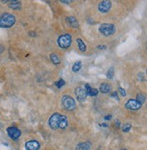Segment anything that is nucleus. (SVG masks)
<instances>
[{
	"mask_svg": "<svg viewBox=\"0 0 147 150\" xmlns=\"http://www.w3.org/2000/svg\"><path fill=\"white\" fill-rule=\"evenodd\" d=\"M67 125L68 122L66 117L58 113L53 114L48 119V126L53 130H57L58 128L65 129L67 127Z\"/></svg>",
	"mask_w": 147,
	"mask_h": 150,
	"instance_id": "obj_1",
	"label": "nucleus"
},
{
	"mask_svg": "<svg viewBox=\"0 0 147 150\" xmlns=\"http://www.w3.org/2000/svg\"><path fill=\"white\" fill-rule=\"evenodd\" d=\"M15 23V17L10 13H4L0 16V28H9Z\"/></svg>",
	"mask_w": 147,
	"mask_h": 150,
	"instance_id": "obj_2",
	"label": "nucleus"
},
{
	"mask_svg": "<svg viewBox=\"0 0 147 150\" xmlns=\"http://www.w3.org/2000/svg\"><path fill=\"white\" fill-rule=\"evenodd\" d=\"M99 32L105 37L113 36L116 32L115 25L114 24H102L99 26Z\"/></svg>",
	"mask_w": 147,
	"mask_h": 150,
	"instance_id": "obj_3",
	"label": "nucleus"
},
{
	"mask_svg": "<svg viewBox=\"0 0 147 150\" xmlns=\"http://www.w3.org/2000/svg\"><path fill=\"white\" fill-rule=\"evenodd\" d=\"M57 44L59 47L61 48H68L72 44V36L69 34H65L60 36L57 39Z\"/></svg>",
	"mask_w": 147,
	"mask_h": 150,
	"instance_id": "obj_4",
	"label": "nucleus"
},
{
	"mask_svg": "<svg viewBox=\"0 0 147 150\" xmlns=\"http://www.w3.org/2000/svg\"><path fill=\"white\" fill-rule=\"evenodd\" d=\"M62 105L65 109L68 111H73L76 108V104L75 101L73 98L69 96H64L62 98Z\"/></svg>",
	"mask_w": 147,
	"mask_h": 150,
	"instance_id": "obj_5",
	"label": "nucleus"
},
{
	"mask_svg": "<svg viewBox=\"0 0 147 150\" xmlns=\"http://www.w3.org/2000/svg\"><path fill=\"white\" fill-rule=\"evenodd\" d=\"M75 95L76 96L77 101H79V102L84 101L86 99V96H87V94H86V91H85L84 86L76 87L75 90Z\"/></svg>",
	"mask_w": 147,
	"mask_h": 150,
	"instance_id": "obj_6",
	"label": "nucleus"
},
{
	"mask_svg": "<svg viewBox=\"0 0 147 150\" xmlns=\"http://www.w3.org/2000/svg\"><path fill=\"white\" fill-rule=\"evenodd\" d=\"M6 132H7V135L10 138H12L13 140H17L20 136H21V131L20 129H18L15 127H10L6 129Z\"/></svg>",
	"mask_w": 147,
	"mask_h": 150,
	"instance_id": "obj_7",
	"label": "nucleus"
},
{
	"mask_svg": "<svg viewBox=\"0 0 147 150\" xmlns=\"http://www.w3.org/2000/svg\"><path fill=\"white\" fill-rule=\"evenodd\" d=\"M142 105L139 102H138L136 99H129L126 103H125V108L127 109H130L133 111H136V110H139Z\"/></svg>",
	"mask_w": 147,
	"mask_h": 150,
	"instance_id": "obj_8",
	"label": "nucleus"
},
{
	"mask_svg": "<svg viewBox=\"0 0 147 150\" xmlns=\"http://www.w3.org/2000/svg\"><path fill=\"white\" fill-rule=\"evenodd\" d=\"M98 10L102 13H107L109 12V10L112 7V3L108 0H106V1H102L98 4Z\"/></svg>",
	"mask_w": 147,
	"mask_h": 150,
	"instance_id": "obj_9",
	"label": "nucleus"
},
{
	"mask_svg": "<svg viewBox=\"0 0 147 150\" xmlns=\"http://www.w3.org/2000/svg\"><path fill=\"white\" fill-rule=\"evenodd\" d=\"M27 150H38L40 148V143L37 140H30L25 144Z\"/></svg>",
	"mask_w": 147,
	"mask_h": 150,
	"instance_id": "obj_10",
	"label": "nucleus"
},
{
	"mask_svg": "<svg viewBox=\"0 0 147 150\" xmlns=\"http://www.w3.org/2000/svg\"><path fill=\"white\" fill-rule=\"evenodd\" d=\"M84 89L86 91V94L87 96H96L98 95V90L96 89V88H93L90 86L89 84H86L84 86Z\"/></svg>",
	"mask_w": 147,
	"mask_h": 150,
	"instance_id": "obj_11",
	"label": "nucleus"
},
{
	"mask_svg": "<svg viewBox=\"0 0 147 150\" xmlns=\"http://www.w3.org/2000/svg\"><path fill=\"white\" fill-rule=\"evenodd\" d=\"M92 147V143L91 142H82L79 143L76 146L75 150H90Z\"/></svg>",
	"mask_w": 147,
	"mask_h": 150,
	"instance_id": "obj_12",
	"label": "nucleus"
},
{
	"mask_svg": "<svg viewBox=\"0 0 147 150\" xmlns=\"http://www.w3.org/2000/svg\"><path fill=\"white\" fill-rule=\"evenodd\" d=\"M111 89H112L111 85H109L107 83H103L100 86V92L103 93V94H108V93H110Z\"/></svg>",
	"mask_w": 147,
	"mask_h": 150,
	"instance_id": "obj_13",
	"label": "nucleus"
},
{
	"mask_svg": "<svg viewBox=\"0 0 147 150\" xmlns=\"http://www.w3.org/2000/svg\"><path fill=\"white\" fill-rule=\"evenodd\" d=\"M67 21H68L69 25H70L71 26H73L74 28H77L79 26L78 21H77V19L75 18V17H74V16H69V17H67Z\"/></svg>",
	"mask_w": 147,
	"mask_h": 150,
	"instance_id": "obj_14",
	"label": "nucleus"
},
{
	"mask_svg": "<svg viewBox=\"0 0 147 150\" xmlns=\"http://www.w3.org/2000/svg\"><path fill=\"white\" fill-rule=\"evenodd\" d=\"M50 59H51L52 63H53L54 65H59L60 62H61V60H60L59 57L56 54H55V53H53V54L50 55Z\"/></svg>",
	"mask_w": 147,
	"mask_h": 150,
	"instance_id": "obj_15",
	"label": "nucleus"
},
{
	"mask_svg": "<svg viewBox=\"0 0 147 150\" xmlns=\"http://www.w3.org/2000/svg\"><path fill=\"white\" fill-rule=\"evenodd\" d=\"M76 43H77V45H78V47H79L80 51H82V52L86 51V45H85L84 42L81 38H77L76 39Z\"/></svg>",
	"mask_w": 147,
	"mask_h": 150,
	"instance_id": "obj_16",
	"label": "nucleus"
},
{
	"mask_svg": "<svg viewBox=\"0 0 147 150\" xmlns=\"http://www.w3.org/2000/svg\"><path fill=\"white\" fill-rule=\"evenodd\" d=\"M9 7L11 8V9H20L21 8V2L19 1H11L9 3Z\"/></svg>",
	"mask_w": 147,
	"mask_h": 150,
	"instance_id": "obj_17",
	"label": "nucleus"
},
{
	"mask_svg": "<svg viewBox=\"0 0 147 150\" xmlns=\"http://www.w3.org/2000/svg\"><path fill=\"white\" fill-rule=\"evenodd\" d=\"M81 67H82V62H81V61H77V62H75V63L74 64L72 70H73V72L77 73V72H78L79 70L81 69Z\"/></svg>",
	"mask_w": 147,
	"mask_h": 150,
	"instance_id": "obj_18",
	"label": "nucleus"
},
{
	"mask_svg": "<svg viewBox=\"0 0 147 150\" xmlns=\"http://www.w3.org/2000/svg\"><path fill=\"white\" fill-rule=\"evenodd\" d=\"M136 100L139 102L141 105H143L145 101V96L143 95V94H138L137 96H136Z\"/></svg>",
	"mask_w": 147,
	"mask_h": 150,
	"instance_id": "obj_19",
	"label": "nucleus"
},
{
	"mask_svg": "<svg viewBox=\"0 0 147 150\" xmlns=\"http://www.w3.org/2000/svg\"><path fill=\"white\" fill-rule=\"evenodd\" d=\"M114 72H115V68H114L113 67H110L109 70L107 71V73H106V77L109 78V79L113 78V77H114Z\"/></svg>",
	"mask_w": 147,
	"mask_h": 150,
	"instance_id": "obj_20",
	"label": "nucleus"
},
{
	"mask_svg": "<svg viewBox=\"0 0 147 150\" xmlns=\"http://www.w3.org/2000/svg\"><path fill=\"white\" fill-rule=\"evenodd\" d=\"M55 85H56V86L57 88H61V87H63V86L65 85V82L64 79H59L58 81H56V82L55 83Z\"/></svg>",
	"mask_w": 147,
	"mask_h": 150,
	"instance_id": "obj_21",
	"label": "nucleus"
},
{
	"mask_svg": "<svg viewBox=\"0 0 147 150\" xmlns=\"http://www.w3.org/2000/svg\"><path fill=\"white\" fill-rule=\"evenodd\" d=\"M131 127H132V126H131L130 123H126V124H124V125L123 126V131L124 132V133H126V132H129V131H130Z\"/></svg>",
	"mask_w": 147,
	"mask_h": 150,
	"instance_id": "obj_22",
	"label": "nucleus"
},
{
	"mask_svg": "<svg viewBox=\"0 0 147 150\" xmlns=\"http://www.w3.org/2000/svg\"><path fill=\"white\" fill-rule=\"evenodd\" d=\"M119 92H120V94L122 95V96H126V92H125V90L124 89L123 87H119Z\"/></svg>",
	"mask_w": 147,
	"mask_h": 150,
	"instance_id": "obj_23",
	"label": "nucleus"
},
{
	"mask_svg": "<svg viewBox=\"0 0 147 150\" xmlns=\"http://www.w3.org/2000/svg\"><path fill=\"white\" fill-rule=\"evenodd\" d=\"M138 79H139L140 81H144V75H143V73H139L138 74Z\"/></svg>",
	"mask_w": 147,
	"mask_h": 150,
	"instance_id": "obj_24",
	"label": "nucleus"
},
{
	"mask_svg": "<svg viewBox=\"0 0 147 150\" xmlns=\"http://www.w3.org/2000/svg\"><path fill=\"white\" fill-rule=\"evenodd\" d=\"M112 98H116V100H119V98H118V96H117V93L116 92H114L113 94H112Z\"/></svg>",
	"mask_w": 147,
	"mask_h": 150,
	"instance_id": "obj_25",
	"label": "nucleus"
},
{
	"mask_svg": "<svg viewBox=\"0 0 147 150\" xmlns=\"http://www.w3.org/2000/svg\"><path fill=\"white\" fill-rule=\"evenodd\" d=\"M97 48H98L99 50H105V49H106V46H98Z\"/></svg>",
	"mask_w": 147,
	"mask_h": 150,
	"instance_id": "obj_26",
	"label": "nucleus"
},
{
	"mask_svg": "<svg viewBox=\"0 0 147 150\" xmlns=\"http://www.w3.org/2000/svg\"><path fill=\"white\" fill-rule=\"evenodd\" d=\"M111 118H112V116H111V115H108V116H106V117H105L106 120H110Z\"/></svg>",
	"mask_w": 147,
	"mask_h": 150,
	"instance_id": "obj_27",
	"label": "nucleus"
},
{
	"mask_svg": "<svg viewBox=\"0 0 147 150\" xmlns=\"http://www.w3.org/2000/svg\"><path fill=\"white\" fill-rule=\"evenodd\" d=\"M62 3H65V4H70L71 1H64V0H62Z\"/></svg>",
	"mask_w": 147,
	"mask_h": 150,
	"instance_id": "obj_28",
	"label": "nucleus"
},
{
	"mask_svg": "<svg viewBox=\"0 0 147 150\" xmlns=\"http://www.w3.org/2000/svg\"><path fill=\"white\" fill-rule=\"evenodd\" d=\"M30 35H31V36H36V33H33V32H31V33H30Z\"/></svg>",
	"mask_w": 147,
	"mask_h": 150,
	"instance_id": "obj_29",
	"label": "nucleus"
}]
</instances>
